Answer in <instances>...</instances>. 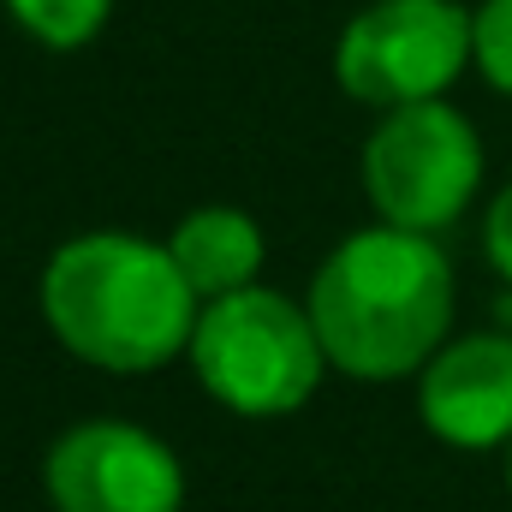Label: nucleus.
<instances>
[{
  "mask_svg": "<svg viewBox=\"0 0 512 512\" xmlns=\"http://www.w3.org/2000/svg\"><path fill=\"white\" fill-rule=\"evenodd\" d=\"M507 489H512V441H507Z\"/></svg>",
  "mask_w": 512,
  "mask_h": 512,
  "instance_id": "obj_12",
  "label": "nucleus"
},
{
  "mask_svg": "<svg viewBox=\"0 0 512 512\" xmlns=\"http://www.w3.org/2000/svg\"><path fill=\"white\" fill-rule=\"evenodd\" d=\"M203 298L167 245L143 233H78L42 268L48 334L114 376H149L191 352Z\"/></svg>",
  "mask_w": 512,
  "mask_h": 512,
  "instance_id": "obj_2",
  "label": "nucleus"
},
{
  "mask_svg": "<svg viewBox=\"0 0 512 512\" xmlns=\"http://www.w3.org/2000/svg\"><path fill=\"white\" fill-rule=\"evenodd\" d=\"M185 358L203 393L239 417H292L316 399L322 370H334L310 304H292L274 286H239L227 298H209Z\"/></svg>",
  "mask_w": 512,
  "mask_h": 512,
  "instance_id": "obj_3",
  "label": "nucleus"
},
{
  "mask_svg": "<svg viewBox=\"0 0 512 512\" xmlns=\"http://www.w3.org/2000/svg\"><path fill=\"white\" fill-rule=\"evenodd\" d=\"M173 262L185 268V280L197 286V298H227L239 286H256V268H262V227H256L245 209H227V203H209V209H191L173 239H167Z\"/></svg>",
  "mask_w": 512,
  "mask_h": 512,
  "instance_id": "obj_8",
  "label": "nucleus"
},
{
  "mask_svg": "<svg viewBox=\"0 0 512 512\" xmlns=\"http://www.w3.org/2000/svg\"><path fill=\"white\" fill-rule=\"evenodd\" d=\"M483 256L495 262L501 280H512V185L495 191V203H489V215H483Z\"/></svg>",
  "mask_w": 512,
  "mask_h": 512,
  "instance_id": "obj_11",
  "label": "nucleus"
},
{
  "mask_svg": "<svg viewBox=\"0 0 512 512\" xmlns=\"http://www.w3.org/2000/svg\"><path fill=\"white\" fill-rule=\"evenodd\" d=\"M310 322L340 376H417L453 328V262L435 233L364 227L322 256L310 280Z\"/></svg>",
  "mask_w": 512,
  "mask_h": 512,
  "instance_id": "obj_1",
  "label": "nucleus"
},
{
  "mask_svg": "<svg viewBox=\"0 0 512 512\" xmlns=\"http://www.w3.org/2000/svg\"><path fill=\"white\" fill-rule=\"evenodd\" d=\"M6 12H12V24L24 36H36L42 48L66 54V48H84V42L102 36L114 0H6Z\"/></svg>",
  "mask_w": 512,
  "mask_h": 512,
  "instance_id": "obj_9",
  "label": "nucleus"
},
{
  "mask_svg": "<svg viewBox=\"0 0 512 512\" xmlns=\"http://www.w3.org/2000/svg\"><path fill=\"white\" fill-rule=\"evenodd\" d=\"M417 417L435 441L459 453H489L512 441V334L483 328L447 340L417 370Z\"/></svg>",
  "mask_w": 512,
  "mask_h": 512,
  "instance_id": "obj_7",
  "label": "nucleus"
},
{
  "mask_svg": "<svg viewBox=\"0 0 512 512\" xmlns=\"http://www.w3.org/2000/svg\"><path fill=\"white\" fill-rule=\"evenodd\" d=\"M477 60V12L459 0H376L334 42V84L364 108L435 102Z\"/></svg>",
  "mask_w": 512,
  "mask_h": 512,
  "instance_id": "obj_5",
  "label": "nucleus"
},
{
  "mask_svg": "<svg viewBox=\"0 0 512 512\" xmlns=\"http://www.w3.org/2000/svg\"><path fill=\"white\" fill-rule=\"evenodd\" d=\"M477 185H483L477 126L441 96L387 108L364 143V191L387 227L441 233L471 209Z\"/></svg>",
  "mask_w": 512,
  "mask_h": 512,
  "instance_id": "obj_4",
  "label": "nucleus"
},
{
  "mask_svg": "<svg viewBox=\"0 0 512 512\" xmlns=\"http://www.w3.org/2000/svg\"><path fill=\"white\" fill-rule=\"evenodd\" d=\"M42 489L54 512H179L185 465L143 423L84 417L54 435L42 459Z\"/></svg>",
  "mask_w": 512,
  "mask_h": 512,
  "instance_id": "obj_6",
  "label": "nucleus"
},
{
  "mask_svg": "<svg viewBox=\"0 0 512 512\" xmlns=\"http://www.w3.org/2000/svg\"><path fill=\"white\" fill-rule=\"evenodd\" d=\"M477 72L512 96V0H483L477 6Z\"/></svg>",
  "mask_w": 512,
  "mask_h": 512,
  "instance_id": "obj_10",
  "label": "nucleus"
}]
</instances>
